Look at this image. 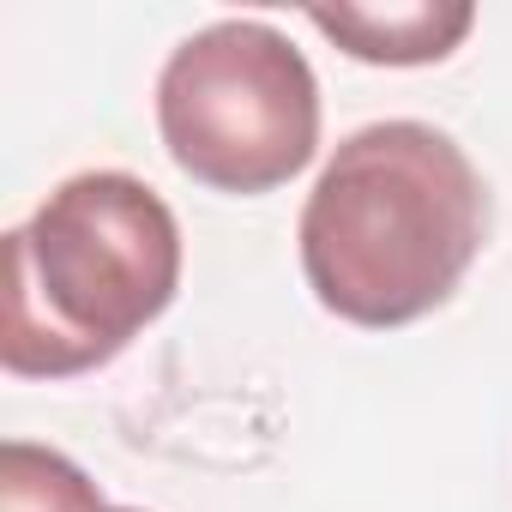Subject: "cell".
Wrapping results in <instances>:
<instances>
[{
  "instance_id": "6",
  "label": "cell",
  "mask_w": 512,
  "mask_h": 512,
  "mask_svg": "<svg viewBox=\"0 0 512 512\" xmlns=\"http://www.w3.org/2000/svg\"><path fill=\"white\" fill-rule=\"evenodd\" d=\"M109 512H139V506H109Z\"/></svg>"
},
{
  "instance_id": "1",
  "label": "cell",
  "mask_w": 512,
  "mask_h": 512,
  "mask_svg": "<svg viewBox=\"0 0 512 512\" xmlns=\"http://www.w3.org/2000/svg\"><path fill=\"white\" fill-rule=\"evenodd\" d=\"M488 241V187L452 133L374 121L350 133L302 205V272L326 314L392 332L452 302Z\"/></svg>"
},
{
  "instance_id": "3",
  "label": "cell",
  "mask_w": 512,
  "mask_h": 512,
  "mask_svg": "<svg viewBox=\"0 0 512 512\" xmlns=\"http://www.w3.org/2000/svg\"><path fill=\"white\" fill-rule=\"evenodd\" d=\"M157 133L199 187L272 193L320 151V79L278 25L217 19L163 61Z\"/></svg>"
},
{
  "instance_id": "4",
  "label": "cell",
  "mask_w": 512,
  "mask_h": 512,
  "mask_svg": "<svg viewBox=\"0 0 512 512\" xmlns=\"http://www.w3.org/2000/svg\"><path fill=\"white\" fill-rule=\"evenodd\" d=\"M308 25L332 37L350 61L368 67H434L446 61L470 25V0H410V7H314Z\"/></svg>"
},
{
  "instance_id": "5",
  "label": "cell",
  "mask_w": 512,
  "mask_h": 512,
  "mask_svg": "<svg viewBox=\"0 0 512 512\" xmlns=\"http://www.w3.org/2000/svg\"><path fill=\"white\" fill-rule=\"evenodd\" d=\"M0 512H109L97 482L55 446H0Z\"/></svg>"
},
{
  "instance_id": "2",
  "label": "cell",
  "mask_w": 512,
  "mask_h": 512,
  "mask_svg": "<svg viewBox=\"0 0 512 512\" xmlns=\"http://www.w3.org/2000/svg\"><path fill=\"white\" fill-rule=\"evenodd\" d=\"M181 290V223L127 169L61 181L7 235L0 368L73 380L115 362Z\"/></svg>"
}]
</instances>
